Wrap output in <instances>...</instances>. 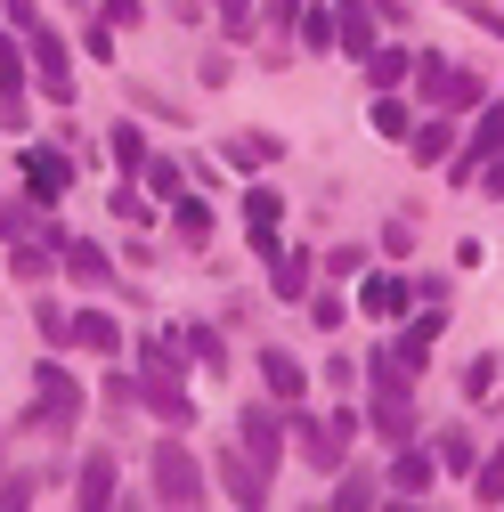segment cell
<instances>
[{
	"label": "cell",
	"mask_w": 504,
	"mask_h": 512,
	"mask_svg": "<svg viewBox=\"0 0 504 512\" xmlns=\"http://www.w3.org/2000/svg\"><path fill=\"white\" fill-rule=\"evenodd\" d=\"M415 301V277H374V285H358V309L366 317H399Z\"/></svg>",
	"instance_id": "17"
},
{
	"label": "cell",
	"mask_w": 504,
	"mask_h": 512,
	"mask_svg": "<svg viewBox=\"0 0 504 512\" xmlns=\"http://www.w3.org/2000/svg\"><path fill=\"white\" fill-rule=\"evenodd\" d=\"M366 382H374V431H383L391 447H407V439H415V391H407L415 374H407L391 350H374V358H366Z\"/></svg>",
	"instance_id": "1"
},
{
	"label": "cell",
	"mask_w": 504,
	"mask_h": 512,
	"mask_svg": "<svg viewBox=\"0 0 504 512\" xmlns=\"http://www.w3.org/2000/svg\"><path fill=\"white\" fill-rule=\"evenodd\" d=\"M33 431H74L82 423V382L66 366H33V407H25Z\"/></svg>",
	"instance_id": "3"
},
{
	"label": "cell",
	"mask_w": 504,
	"mask_h": 512,
	"mask_svg": "<svg viewBox=\"0 0 504 512\" xmlns=\"http://www.w3.org/2000/svg\"><path fill=\"white\" fill-rule=\"evenodd\" d=\"M423 98H431V106H448V114H480V106H488V82L464 74V66H439V82H431Z\"/></svg>",
	"instance_id": "10"
},
{
	"label": "cell",
	"mask_w": 504,
	"mask_h": 512,
	"mask_svg": "<svg viewBox=\"0 0 504 512\" xmlns=\"http://www.w3.org/2000/svg\"><path fill=\"white\" fill-rule=\"evenodd\" d=\"M0 236H9V204H0Z\"/></svg>",
	"instance_id": "39"
},
{
	"label": "cell",
	"mask_w": 504,
	"mask_h": 512,
	"mask_svg": "<svg viewBox=\"0 0 504 512\" xmlns=\"http://www.w3.org/2000/svg\"><path fill=\"white\" fill-rule=\"evenodd\" d=\"M407 147H415V163H423V171H439V163L456 155V131H448V122H423V131H407Z\"/></svg>",
	"instance_id": "19"
},
{
	"label": "cell",
	"mask_w": 504,
	"mask_h": 512,
	"mask_svg": "<svg viewBox=\"0 0 504 512\" xmlns=\"http://www.w3.org/2000/svg\"><path fill=\"white\" fill-rule=\"evenodd\" d=\"M187 350H196V366H220L228 350H220V334L212 326H187Z\"/></svg>",
	"instance_id": "33"
},
{
	"label": "cell",
	"mask_w": 504,
	"mask_h": 512,
	"mask_svg": "<svg viewBox=\"0 0 504 512\" xmlns=\"http://www.w3.org/2000/svg\"><path fill=\"white\" fill-rule=\"evenodd\" d=\"M74 504H114V447H98V456H82V480H74Z\"/></svg>",
	"instance_id": "15"
},
{
	"label": "cell",
	"mask_w": 504,
	"mask_h": 512,
	"mask_svg": "<svg viewBox=\"0 0 504 512\" xmlns=\"http://www.w3.org/2000/svg\"><path fill=\"white\" fill-rule=\"evenodd\" d=\"M496 155H504V106L488 98V106H480V122H472V139H464V147L448 155V179L464 187V179H480V171H488Z\"/></svg>",
	"instance_id": "4"
},
{
	"label": "cell",
	"mask_w": 504,
	"mask_h": 512,
	"mask_svg": "<svg viewBox=\"0 0 504 512\" xmlns=\"http://www.w3.org/2000/svg\"><path fill=\"white\" fill-rule=\"evenodd\" d=\"M220 33H236V41L252 33V0H220Z\"/></svg>",
	"instance_id": "34"
},
{
	"label": "cell",
	"mask_w": 504,
	"mask_h": 512,
	"mask_svg": "<svg viewBox=\"0 0 504 512\" xmlns=\"http://www.w3.org/2000/svg\"><path fill=\"white\" fill-rule=\"evenodd\" d=\"M212 472H220V496H228V504H244V512H261V504H269V480H277L261 456H244V447H228Z\"/></svg>",
	"instance_id": "6"
},
{
	"label": "cell",
	"mask_w": 504,
	"mask_h": 512,
	"mask_svg": "<svg viewBox=\"0 0 504 512\" xmlns=\"http://www.w3.org/2000/svg\"><path fill=\"white\" fill-rule=\"evenodd\" d=\"M9 25H25V33H33V0H9Z\"/></svg>",
	"instance_id": "38"
},
{
	"label": "cell",
	"mask_w": 504,
	"mask_h": 512,
	"mask_svg": "<svg viewBox=\"0 0 504 512\" xmlns=\"http://www.w3.org/2000/svg\"><path fill=\"white\" fill-rule=\"evenodd\" d=\"M220 155H228V171H261V163H277V139H269V131H244V139H228Z\"/></svg>",
	"instance_id": "20"
},
{
	"label": "cell",
	"mask_w": 504,
	"mask_h": 512,
	"mask_svg": "<svg viewBox=\"0 0 504 512\" xmlns=\"http://www.w3.org/2000/svg\"><path fill=\"white\" fill-rule=\"evenodd\" d=\"M74 342H90V350H122V334H114V317H74Z\"/></svg>",
	"instance_id": "28"
},
{
	"label": "cell",
	"mask_w": 504,
	"mask_h": 512,
	"mask_svg": "<svg viewBox=\"0 0 504 512\" xmlns=\"http://www.w3.org/2000/svg\"><path fill=\"white\" fill-rule=\"evenodd\" d=\"M244 236H252L261 261H277V196H269V187H252V196H244Z\"/></svg>",
	"instance_id": "13"
},
{
	"label": "cell",
	"mask_w": 504,
	"mask_h": 512,
	"mask_svg": "<svg viewBox=\"0 0 504 512\" xmlns=\"http://www.w3.org/2000/svg\"><path fill=\"white\" fill-rule=\"evenodd\" d=\"M106 147H114V171H147V139L131 131V122H114V139H106Z\"/></svg>",
	"instance_id": "25"
},
{
	"label": "cell",
	"mask_w": 504,
	"mask_h": 512,
	"mask_svg": "<svg viewBox=\"0 0 504 512\" xmlns=\"http://www.w3.org/2000/svg\"><path fill=\"white\" fill-rule=\"evenodd\" d=\"M25 187H33V204H57V196L74 187V163L57 155V147H33V155H25Z\"/></svg>",
	"instance_id": "12"
},
{
	"label": "cell",
	"mask_w": 504,
	"mask_h": 512,
	"mask_svg": "<svg viewBox=\"0 0 504 512\" xmlns=\"http://www.w3.org/2000/svg\"><path fill=\"white\" fill-rule=\"evenodd\" d=\"M179 236H187V244H204V236H212V212H204L196 196H179Z\"/></svg>",
	"instance_id": "32"
},
{
	"label": "cell",
	"mask_w": 504,
	"mask_h": 512,
	"mask_svg": "<svg viewBox=\"0 0 504 512\" xmlns=\"http://www.w3.org/2000/svg\"><path fill=\"white\" fill-rule=\"evenodd\" d=\"M106 25H139V0H106Z\"/></svg>",
	"instance_id": "36"
},
{
	"label": "cell",
	"mask_w": 504,
	"mask_h": 512,
	"mask_svg": "<svg viewBox=\"0 0 504 512\" xmlns=\"http://www.w3.org/2000/svg\"><path fill=\"white\" fill-rule=\"evenodd\" d=\"M293 33H301L309 49H334V9H301V17H293Z\"/></svg>",
	"instance_id": "27"
},
{
	"label": "cell",
	"mask_w": 504,
	"mask_h": 512,
	"mask_svg": "<svg viewBox=\"0 0 504 512\" xmlns=\"http://www.w3.org/2000/svg\"><path fill=\"white\" fill-rule=\"evenodd\" d=\"M277 407H244V431H236V447H244V456H261L269 472H277Z\"/></svg>",
	"instance_id": "14"
},
{
	"label": "cell",
	"mask_w": 504,
	"mask_h": 512,
	"mask_svg": "<svg viewBox=\"0 0 504 512\" xmlns=\"http://www.w3.org/2000/svg\"><path fill=\"white\" fill-rule=\"evenodd\" d=\"M391 488H399V496H431V456H415V439L399 447V464H391Z\"/></svg>",
	"instance_id": "22"
},
{
	"label": "cell",
	"mask_w": 504,
	"mask_h": 512,
	"mask_svg": "<svg viewBox=\"0 0 504 512\" xmlns=\"http://www.w3.org/2000/svg\"><path fill=\"white\" fill-rule=\"evenodd\" d=\"M147 187L155 196H179V163H147Z\"/></svg>",
	"instance_id": "35"
},
{
	"label": "cell",
	"mask_w": 504,
	"mask_h": 512,
	"mask_svg": "<svg viewBox=\"0 0 504 512\" xmlns=\"http://www.w3.org/2000/svg\"><path fill=\"white\" fill-rule=\"evenodd\" d=\"M25 114V57H17V41L0 33V122H17Z\"/></svg>",
	"instance_id": "16"
},
{
	"label": "cell",
	"mask_w": 504,
	"mask_h": 512,
	"mask_svg": "<svg viewBox=\"0 0 504 512\" xmlns=\"http://www.w3.org/2000/svg\"><path fill=\"white\" fill-rule=\"evenodd\" d=\"M366 114H374V131H391V139H407V131H415V122H407V106H399L391 90H374V106H366Z\"/></svg>",
	"instance_id": "26"
},
{
	"label": "cell",
	"mask_w": 504,
	"mask_h": 512,
	"mask_svg": "<svg viewBox=\"0 0 504 512\" xmlns=\"http://www.w3.org/2000/svg\"><path fill=\"white\" fill-rule=\"evenodd\" d=\"M374 504V472H350L342 488H334V512H366Z\"/></svg>",
	"instance_id": "30"
},
{
	"label": "cell",
	"mask_w": 504,
	"mask_h": 512,
	"mask_svg": "<svg viewBox=\"0 0 504 512\" xmlns=\"http://www.w3.org/2000/svg\"><path fill=\"white\" fill-rule=\"evenodd\" d=\"M439 326H448V301H423V317H415V326L391 342V358H399L407 374H423V366H431V342H439Z\"/></svg>",
	"instance_id": "7"
},
{
	"label": "cell",
	"mask_w": 504,
	"mask_h": 512,
	"mask_svg": "<svg viewBox=\"0 0 504 512\" xmlns=\"http://www.w3.org/2000/svg\"><path fill=\"white\" fill-rule=\"evenodd\" d=\"M269 17H277V25H293V17H301V0H269Z\"/></svg>",
	"instance_id": "37"
},
{
	"label": "cell",
	"mask_w": 504,
	"mask_h": 512,
	"mask_svg": "<svg viewBox=\"0 0 504 512\" xmlns=\"http://www.w3.org/2000/svg\"><path fill=\"white\" fill-rule=\"evenodd\" d=\"M261 382H269L277 399H301V391H309V374H301L293 350H261Z\"/></svg>",
	"instance_id": "18"
},
{
	"label": "cell",
	"mask_w": 504,
	"mask_h": 512,
	"mask_svg": "<svg viewBox=\"0 0 504 512\" xmlns=\"http://www.w3.org/2000/svg\"><path fill=\"white\" fill-rule=\"evenodd\" d=\"M41 480H49V472H9V480H0V504H9V512H17V504H33V496H41Z\"/></svg>",
	"instance_id": "31"
},
{
	"label": "cell",
	"mask_w": 504,
	"mask_h": 512,
	"mask_svg": "<svg viewBox=\"0 0 504 512\" xmlns=\"http://www.w3.org/2000/svg\"><path fill=\"white\" fill-rule=\"evenodd\" d=\"M66 269H74L82 285H114V261H106L98 244H66Z\"/></svg>",
	"instance_id": "23"
},
{
	"label": "cell",
	"mask_w": 504,
	"mask_h": 512,
	"mask_svg": "<svg viewBox=\"0 0 504 512\" xmlns=\"http://www.w3.org/2000/svg\"><path fill=\"white\" fill-rule=\"evenodd\" d=\"M374 17H383V0H342V9H334V49L374 57Z\"/></svg>",
	"instance_id": "9"
},
{
	"label": "cell",
	"mask_w": 504,
	"mask_h": 512,
	"mask_svg": "<svg viewBox=\"0 0 504 512\" xmlns=\"http://www.w3.org/2000/svg\"><path fill=\"white\" fill-rule=\"evenodd\" d=\"M33 66H41V90H49V106H66V98H74V74H66V41H57L49 25H33Z\"/></svg>",
	"instance_id": "11"
},
{
	"label": "cell",
	"mask_w": 504,
	"mask_h": 512,
	"mask_svg": "<svg viewBox=\"0 0 504 512\" xmlns=\"http://www.w3.org/2000/svg\"><path fill=\"white\" fill-rule=\"evenodd\" d=\"M350 431H358V415H350V407H334L318 431L301 423V447H309V464H318V472H334V464H342V447H350Z\"/></svg>",
	"instance_id": "8"
},
{
	"label": "cell",
	"mask_w": 504,
	"mask_h": 512,
	"mask_svg": "<svg viewBox=\"0 0 504 512\" xmlns=\"http://www.w3.org/2000/svg\"><path fill=\"white\" fill-rule=\"evenodd\" d=\"M277 301H309V252H277Z\"/></svg>",
	"instance_id": "24"
},
{
	"label": "cell",
	"mask_w": 504,
	"mask_h": 512,
	"mask_svg": "<svg viewBox=\"0 0 504 512\" xmlns=\"http://www.w3.org/2000/svg\"><path fill=\"white\" fill-rule=\"evenodd\" d=\"M155 504H204V464L187 456L179 439L155 447Z\"/></svg>",
	"instance_id": "5"
},
{
	"label": "cell",
	"mask_w": 504,
	"mask_h": 512,
	"mask_svg": "<svg viewBox=\"0 0 504 512\" xmlns=\"http://www.w3.org/2000/svg\"><path fill=\"white\" fill-rule=\"evenodd\" d=\"M407 74H415V57H407V49H374V57H366V90H399Z\"/></svg>",
	"instance_id": "21"
},
{
	"label": "cell",
	"mask_w": 504,
	"mask_h": 512,
	"mask_svg": "<svg viewBox=\"0 0 504 512\" xmlns=\"http://www.w3.org/2000/svg\"><path fill=\"white\" fill-rule=\"evenodd\" d=\"M472 496H480V504H504V439H496V456L480 464V480H472Z\"/></svg>",
	"instance_id": "29"
},
{
	"label": "cell",
	"mask_w": 504,
	"mask_h": 512,
	"mask_svg": "<svg viewBox=\"0 0 504 512\" xmlns=\"http://www.w3.org/2000/svg\"><path fill=\"white\" fill-rule=\"evenodd\" d=\"M139 399H147V415H155L163 431H187V423H196V399H187V382H179L171 350H147V366H139Z\"/></svg>",
	"instance_id": "2"
}]
</instances>
